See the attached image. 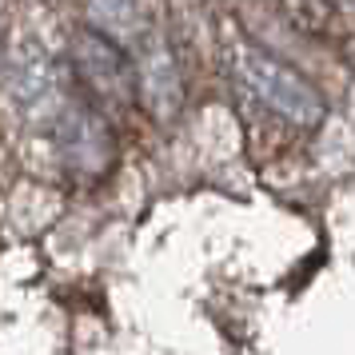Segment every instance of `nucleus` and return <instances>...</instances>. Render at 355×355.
<instances>
[{"label": "nucleus", "instance_id": "f257e3e1", "mask_svg": "<svg viewBox=\"0 0 355 355\" xmlns=\"http://www.w3.org/2000/svg\"><path fill=\"white\" fill-rule=\"evenodd\" d=\"M232 68L284 120H291V124H320L323 120V96L300 72H291L288 64H279L272 52L256 49V44H236L232 49Z\"/></svg>", "mask_w": 355, "mask_h": 355}, {"label": "nucleus", "instance_id": "f03ea898", "mask_svg": "<svg viewBox=\"0 0 355 355\" xmlns=\"http://www.w3.org/2000/svg\"><path fill=\"white\" fill-rule=\"evenodd\" d=\"M12 96L28 124H56L68 108L60 64L44 44H20L12 52Z\"/></svg>", "mask_w": 355, "mask_h": 355}, {"label": "nucleus", "instance_id": "7ed1b4c3", "mask_svg": "<svg viewBox=\"0 0 355 355\" xmlns=\"http://www.w3.org/2000/svg\"><path fill=\"white\" fill-rule=\"evenodd\" d=\"M56 144H60V156L76 172H104L108 156H112L108 124L92 108H84V104H68L60 112V120H56Z\"/></svg>", "mask_w": 355, "mask_h": 355}, {"label": "nucleus", "instance_id": "20e7f679", "mask_svg": "<svg viewBox=\"0 0 355 355\" xmlns=\"http://www.w3.org/2000/svg\"><path fill=\"white\" fill-rule=\"evenodd\" d=\"M72 60H76V72L96 88L100 96H108V100H128L132 96L128 60L120 56V49H116L112 40L96 36L92 28H88V33H76L72 36Z\"/></svg>", "mask_w": 355, "mask_h": 355}, {"label": "nucleus", "instance_id": "39448f33", "mask_svg": "<svg viewBox=\"0 0 355 355\" xmlns=\"http://www.w3.org/2000/svg\"><path fill=\"white\" fill-rule=\"evenodd\" d=\"M136 72H140V88H144L148 108L160 120H172L180 112V104H184V80H180V64L172 49L164 40H148L140 49Z\"/></svg>", "mask_w": 355, "mask_h": 355}, {"label": "nucleus", "instance_id": "423d86ee", "mask_svg": "<svg viewBox=\"0 0 355 355\" xmlns=\"http://www.w3.org/2000/svg\"><path fill=\"white\" fill-rule=\"evenodd\" d=\"M92 20V33L104 40H136L144 33V8L140 4H120V0H100L84 8Z\"/></svg>", "mask_w": 355, "mask_h": 355}, {"label": "nucleus", "instance_id": "0eeeda50", "mask_svg": "<svg viewBox=\"0 0 355 355\" xmlns=\"http://www.w3.org/2000/svg\"><path fill=\"white\" fill-rule=\"evenodd\" d=\"M0 68H4V44H0Z\"/></svg>", "mask_w": 355, "mask_h": 355}]
</instances>
